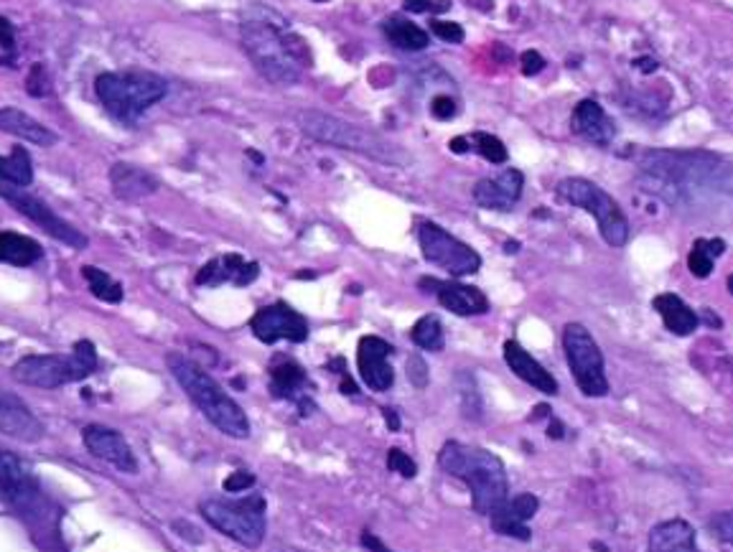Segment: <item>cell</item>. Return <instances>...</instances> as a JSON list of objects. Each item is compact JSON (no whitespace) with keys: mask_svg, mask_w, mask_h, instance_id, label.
Listing matches in <instances>:
<instances>
[{"mask_svg":"<svg viewBox=\"0 0 733 552\" xmlns=\"http://www.w3.org/2000/svg\"><path fill=\"white\" fill-rule=\"evenodd\" d=\"M639 181L687 214L733 209V166L705 150H649L639 164Z\"/></svg>","mask_w":733,"mask_h":552,"instance_id":"6da1fadb","label":"cell"},{"mask_svg":"<svg viewBox=\"0 0 733 552\" xmlns=\"http://www.w3.org/2000/svg\"><path fill=\"white\" fill-rule=\"evenodd\" d=\"M438 469L469 486L473 512L481 516H491L509 499V479L502 459L479 445L461 441L443 443V448L438 451Z\"/></svg>","mask_w":733,"mask_h":552,"instance_id":"7a4b0ae2","label":"cell"},{"mask_svg":"<svg viewBox=\"0 0 733 552\" xmlns=\"http://www.w3.org/2000/svg\"><path fill=\"white\" fill-rule=\"evenodd\" d=\"M243 47L255 69L278 87H293L301 82L303 67H309V51L296 33L278 29L271 21L250 18L243 23Z\"/></svg>","mask_w":733,"mask_h":552,"instance_id":"3957f363","label":"cell"},{"mask_svg":"<svg viewBox=\"0 0 733 552\" xmlns=\"http://www.w3.org/2000/svg\"><path fill=\"white\" fill-rule=\"evenodd\" d=\"M166 362L178 385H182L192 403L202 410L204 417H207L219 433L237 441L250 438V421L245 410L227 395V390L222 387L207 369H202L199 364L192 362L189 356L184 354H168Z\"/></svg>","mask_w":733,"mask_h":552,"instance_id":"277c9868","label":"cell"},{"mask_svg":"<svg viewBox=\"0 0 733 552\" xmlns=\"http://www.w3.org/2000/svg\"><path fill=\"white\" fill-rule=\"evenodd\" d=\"M299 122L306 136H311L319 142H326V146L342 148V150H352V154L366 156L378 164H405L408 156L405 150L392 146L390 140H384L380 132H374L370 128H362V125H354L350 120L336 118V115H326L319 110H306L299 115Z\"/></svg>","mask_w":733,"mask_h":552,"instance_id":"5b68a950","label":"cell"},{"mask_svg":"<svg viewBox=\"0 0 733 552\" xmlns=\"http://www.w3.org/2000/svg\"><path fill=\"white\" fill-rule=\"evenodd\" d=\"M95 92L113 118L133 122L148 107L164 100L168 87L154 71H107L95 82Z\"/></svg>","mask_w":733,"mask_h":552,"instance_id":"8992f818","label":"cell"},{"mask_svg":"<svg viewBox=\"0 0 733 552\" xmlns=\"http://www.w3.org/2000/svg\"><path fill=\"white\" fill-rule=\"evenodd\" d=\"M97 367H100V359H97L95 344L82 338V342L75 344V352L71 354L23 356L13 367V377L31 387L57 390L71 385V382L87 379L89 374L97 372Z\"/></svg>","mask_w":733,"mask_h":552,"instance_id":"52a82bcc","label":"cell"},{"mask_svg":"<svg viewBox=\"0 0 733 552\" xmlns=\"http://www.w3.org/2000/svg\"><path fill=\"white\" fill-rule=\"evenodd\" d=\"M267 502L263 494H250L243 499H204L199 512L214 530L227 534L229 540L245 548H261L267 532L265 520Z\"/></svg>","mask_w":733,"mask_h":552,"instance_id":"ba28073f","label":"cell"},{"mask_svg":"<svg viewBox=\"0 0 733 552\" xmlns=\"http://www.w3.org/2000/svg\"><path fill=\"white\" fill-rule=\"evenodd\" d=\"M558 199L578 207L588 214H594L598 221V231L606 239V245L624 247L629 243V219L616 204L614 196L606 194L602 186L588 181V178H563L558 184Z\"/></svg>","mask_w":733,"mask_h":552,"instance_id":"9c48e42d","label":"cell"},{"mask_svg":"<svg viewBox=\"0 0 733 552\" xmlns=\"http://www.w3.org/2000/svg\"><path fill=\"white\" fill-rule=\"evenodd\" d=\"M563 352H566L568 367L574 372L578 390L584 392L586 397L609 395V377H606L604 354L584 324H568L563 328Z\"/></svg>","mask_w":733,"mask_h":552,"instance_id":"30bf717a","label":"cell"},{"mask_svg":"<svg viewBox=\"0 0 733 552\" xmlns=\"http://www.w3.org/2000/svg\"><path fill=\"white\" fill-rule=\"evenodd\" d=\"M0 499L26 520H43L47 514V499H43L41 484L36 479V471L18 459L13 451L0 448Z\"/></svg>","mask_w":733,"mask_h":552,"instance_id":"8fae6325","label":"cell"},{"mask_svg":"<svg viewBox=\"0 0 733 552\" xmlns=\"http://www.w3.org/2000/svg\"><path fill=\"white\" fill-rule=\"evenodd\" d=\"M418 243L426 260L453 275V278H467V275L479 273L481 257L477 249L461 243L459 237H453L451 231H446L436 221H420Z\"/></svg>","mask_w":733,"mask_h":552,"instance_id":"7c38bea8","label":"cell"},{"mask_svg":"<svg viewBox=\"0 0 733 552\" xmlns=\"http://www.w3.org/2000/svg\"><path fill=\"white\" fill-rule=\"evenodd\" d=\"M0 196H3L13 209L26 214L33 225H39L49 237L59 239V243L69 245L71 249H85L89 245L87 235H82L75 225H69L67 219H61L57 211L49 209L39 196L26 191L23 186H16L11 181H6V178H0Z\"/></svg>","mask_w":733,"mask_h":552,"instance_id":"4fadbf2b","label":"cell"},{"mask_svg":"<svg viewBox=\"0 0 733 552\" xmlns=\"http://www.w3.org/2000/svg\"><path fill=\"white\" fill-rule=\"evenodd\" d=\"M250 328H253L255 338H261L263 344H275V342H293L303 344L309 338V321L296 308L289 306L285 300L271 303L257 310L250 318Z\"/></svg>","mask_w":733,"mask_h":552,"instance_id":"5bb4252c","label":"cell"},{"mask_svg":"<svg viewBox=\"0 0 733 552\" xmlns=\"http://www.w3.org/2000/svg\"><path fill=\"white\" fill-rule=\"evenodd\" d=\"M267 377H271V395L275 400L296 403L301 415L314 413L316 403L314 397H311L314 385H311L306 369H303L296 359H291V356H275L271 362V369H267Z\"/></svg>","mask_w":733,"mask_h":552,"instance_id":"9a60e30c","label":"cell"},{"mask_svg":"<svg viewBox=\"0 0 733 552\" xmlns=\"http://www.w3.org/2000/svg\"><path fill=\"white\" fill-rule=\"evenodd\" d=\"M395 354V346L384 342L382 336H362L356 346V367L360 377L372 392H388L395 385V369H392L390 356Z\"/></svg>","mask_w":733,"mask_h":552,"instance_id":"2e32d148","label":"cell"},{"mask_svg":"<svg viewBox=\"0 0 733 552\" xmlns=\"http://www.w3.org/2000/svg\"><path fill=\"white\" fill-rule=\"evenodd\" d=\"M82 438H85L87 451L92 453V456L113 463V466L123 471V474H138L136 453H133L130 443L125 441V435L120 431L92 423L85 427Z\"/></svg>","mask_w":733,"mask_h":552,"instance_id":"e0dca14e","label":"cell"},{"mask_svg":"<svg viewBox=\"0 0 733 552\" xmlns=\"http://www.w3.org/2000/svg\"><path fill=\"white\" fill-rule=\"evenodd\" d=\"M420 288L431 290L433 296L438 298V303H441L446 310H451V314H456V316H485V314H489V298L477 288V285L423 278V280H420Z\"/></svg>","mask_w":733,"mask_h":552,"instance_id":"ac0fdd59","label":"cell"},{"mask_svg":"<svg viewBox=\"0 0 733 552\" xmlns=\"http://www.w3.org/2000/svg\"><path fill=\"white\" fill-rule=\"evenodd\" d=\"M540 510V499L535 494H517L499 506V510L489 516L491 528L502 538H515L520 542L532 540L530 520Z\"/></svg>","mask_w":733,"mask_h":552,"instance_id":"d6986e66","label":"cell"},{"mask_svg":"<svg viewBox=\"0 0 733 552\" xmlns=\"http://www.w3.org/2000/svg\"><path fill=\"white\" fill-rule=\"evenodd\" d=\"M257 275H261V265L255 260H245L243 255L227 253L212 257V260L202 267L199 275H196V285L219 288V285L232 283L237 285V288H245V285L257 280Z\"/></svg>","mask_w":733,"mask_h":552,"instance_id":"ffe728a7","label":"cell"},{"mask_svg":"<svg viewBox=\"0 0 733 552\" xmlns=\"http://www.w3.org/2000/svg\"><path fill=\"white\" fill-rule=\"evenodd\" d=\"M525 189V176L517 168H507L495 178H481L473 186V201L479 204L481 209H491V211H509L515 209V204L520 201Z\"/></svg>","mask_w":733,"mask_h":552,"instance_id":"44dd1931","label":"cell"},{"mask_svg":"<svg viewBox=\"0 0 733 552\" xmlns=\"http://www.w3.org/2000/svg\"><path fill=\"white\" fill-rule=\"evenodd\" d=\"M0 433L23 443H36L43 438V423L21 397L0 390Z\"/></svg>","mask_w":733,"mask_h":552,"instance_id":"7402d4cb","label":"cell"},{"mask_svg":"<svg viewBox=\"0 0 733 552\" xmlns=\"http://www.w3.org/2000/svg\"><path fill=\"white\" fill-rule=\"evenodd\" d=\"M570 128H574L576 136L602 148L612 146V140L616 138V125L596 100H580L576 105L574 118H570Z\"/></svg>","mask_w":733,"mask_h":552,"instance_id":"603a6c76","label":"cell"},{"mask_svg":"<svg viewBox=\"0 0 733 552\" xmlns=\"http://www.w3.org/2000/svg\"><path fill=\"white\" fill-rule=\"evenodd\" d=\"M505 362H507V367L512 369L522 382H527L530 387L540 390L550 397L558 395V379L553 377V374L545 369L530 352H525L522 344L515 342V338L505 342Z\"/></svg>","mask_w":733,"mask_h":552,"instance_id":"cb8c5ba5","label":"cell"},{"mask_svg":"<svg viewBox=\"0 0 733 552\" xmlns=\"http://www.w3.org/2000/svg\"><path fill=\"white\" fill-rule=\"evenodd\" d=\"M110 184L115 196L123 201H140L160 189V181L154 174L136 164H125V160L110 168Z\"/></svg>","mask_w":733,"mask_h":552,"instance_id":"d4e9b609","label":"cell"},{"mask_svg":"<svg viewBox=\"0 0 733 552\" xmlns=\"http://www.w3.org/2000/svg\"><path fill=\"white\" fill-rule=\"evenodd\" d=\"M649 552H701L695 530L685 520H667L652 528L647 540Z\"/></svg>","mask_w":733,"mask_h":552,"instance_id":"484cf974","label":"cell"},{"mask_svg":"<svg viewBox=\"0 0 733 552\" xmlns=\"http://www.w3.org/2000/svg\"><path fill=\"white\" fill-rule=\"evenodd\" d=\"M0 130L8 132V136L29 140L33 146H43V148H49L59 140L57 132L47 128L41 120L31 118L29 112L18 110V107H3V110H0Z\"/></svg>","mask_w":733,"mask_h":552,"instance_id":"4316f807","label":"cell"},{"mask_svg":"<svg viewBox=\"0 0 733 552\" xmlns=\"http://www.w3.org/2000/svg\"><path fill=\"white\" fill-rule=\"evenodd\" d=\"M652 306H655L659 318H663L667 332L675 336H691L701 324L698 314H695L681 296H675V293H659V296L652 300Z\"/></svg>","mask_w":733,"mask_h":552,"instance_id":"83f0119b","label":"cell"},{"mask_svg":"<svg viewBox=\"0 0 733 552\" xmlns=\"http://www.w3.org/2000/svg\"><path fill=\"white\" fill-rule=\"evenodd\" d=\"M43 257L41 245L33 237L18 235V231H0V263L29 267Z\"/></svg>","mask_w":733,"mask_h":552,"instance_id":"f1b7e54d","label":"cell"},{"mask_svg":"<svg viewBox=\"0 0 733 552\" xmlns=\"http://www.w3.org/2000/svg\"><path fill=\"white\" fill-rule=\"evenodd\" d=\"M384 36H388L392 47H398L402 51H420L428 47V33L413 21L400 16H392L390 21L384 23Z\"/></svg>","mask_w":733,"mask_h":552,"instance_id":"f546056e","label":"cell"},{"mask_svg":"<svg viewBox=\"0 0 733 552\" xmlns=\"http://www.w3.org/2000/svg\"><path fill=\"white\" fill-rule=\"evenodd\" d=\"M726 253V243L721 237L713 239H695L691 255H687V267L695 278H708L713 273V265H716V257Z\"/></svg>","mask_w":733,"mask_h":552,"instance_id":"4dcf8cb0","label":"cell"},{"mask_svg":"<svg viewBox=\"0 0 733 552\" xmlns=\"http://www.w3.org/2000/svg\"><path fill=\"white\" fill-rule=\"evenodd\" d=\"M82 275H85V280H87L89 290H92L95 298H100L102 303H113V306H115V303L123 300V296H125L123 285L115 280L110 273H105L95 265H85Z\"/></svg>","mask_w":733,"mask_h":552,"instance_id":"1f68e13d","label":"cell"},{"mask_svg":"<svg viewBox=\"0 0 733 552\" xmlns=\"http://www.w3.org/2000/svg\"><path fill=\"white\" fill-rule=\"evenodd\" d=\"M0 178L11 181L16 186H29L33 181V166L31 158L26 154V148L13 146L11 156H0Z\"/></svg>","mask_w":733,"mask_h":552,"instance_id":"d6a6232c","label":"cell"},{"mask_svg":"<svg viewBox=\"0 0 733 552\" xmlns=\"http://www.w3.org/2000/svg\"><path fill=\"white\" fill-rule=\"evenodd\" d=\"M410 338H413V344L418 349H426V352H441L443 344H446V336H443V324L438 316H423L416 321V326L410 328Z\"/></svg>","mask_w":733,"mask_h":552,"instance_id":"836d02e7","label":"cell"},{"mask_svg":"<svg viewBox=\"0 0 733 552\" xmlns=\"http://www.w3.org/2000/svg\"><path fill=\"white\" fill-rule=\"evenodd\" d=\"M456 385H459V400H461L463 417H469V421H479V417H481V397H479L477 382H473V377L469 372H461L459 379H456Z\"/></svg>","mask_w":733,"mask_h":552,"instance_id":"e575fe53","label":"cell"},{"mask_svg":"<svg viewBox=\"0 0 733 552\" xmlns=\"http://www.w3.org/2000/svg\"><path fill=\"white\" fill-rule=\"evenodd\" d=\"M469 140H471V150H477V154L481 158H487L489 164H505L507 160L505 142L497 136H489V132H473Z\"/></svg>","mask_w":733,"mask_h":552,"instance_id":"d590c367","label":"cell"},{"mask_svg":"<svg viewBox=\"0 0 733 552\" xmlns=\"http://www.w3.org/2000/svg\"><path fill=\"white\" fill-rule=\"evenodd\" d=\"M388 469L392 471V474H400L402 479H416L418 476V463L400 448H390L388 451Z\"/></svg>","mask_w":733,"mask_h":552,"instance_id":"8d00e7d4","label":"cell"},{"mask_svg":"<svg viewBox=\"0 0 733 552\" xmlns=\"http://www.w3.org/2000/svg\"><path fill=\"white\" fill-rule=\"evenodd\" d=\"M711 532L716 534L721 542H726V545H733V512H719L713 520L708 522Z\"/></svg>","mask_w":733,"mask_h":552,"instance_id":"74e56055","label":"cell"},{"mask_svg":"<svg viewBox=\"0 0 733 552\" xmlns=\"http://www.w3.org/2000/svg\"><path fill=\"white\" fill-rule=\"evenodd\" d=\"M26 89H29V95L33 97H41V95H49V75H47V69H43L41 65H33L31 71H29V79H26Z\"/></svg>","mask_w":733,"mask_h":552,"instance_id":"f35d334b","label":"cell"},{"mask_svg":"<svg viewBox=\"0 0 733 552\" xmlns=\"http://www.w3.org/2000/svg\"><path fill=\"white\" fill-rule=\"evenodd\" d=\"M431 31L436 33V39H441V41H449V43H461L463 41V29L453 21H433Z\"/></svg>","mask_w":733,"mask_h":552,"instance_id":"ab89813d","label":"cell"},{"mask_svg":"<svg viewBox=\"0 0 733 552\" xmlns=\"http://www.w3.org/2000/svg\"><path fill=\"white\" fill-rule=\"evenodd\" d=\"M408 379L413 382L418 390H423L428 385V364L423 362V356L413 354L408 359Z\"/></svg>","mask_w":733,"mask_h":552,"instance_id":"60d3db41","label":"cell"},{"mask_svg":"<svg viewBox=\"0 0 733 552\" xmlns=\"http://www.w3.org/2000/svg\"><path fill=\"white\" fill-rule=\"evenodd\" d=\"M250 486H255V474H250V471H235L225 479V492L229 494H240Z\"/></svg>","mask_w":733,"mask_h":552,"instance_id":"b9f144b4","label":"cell"},{"mask_svg":"<svg viewBox=\"0 0 733 552\" xmlns=\"http://www.w3.org/2000/svg\"><path fill=\"white\" fill-rule=\"evenodd\" d=\"M431 112H433V118H438V120H449L456 115V100H453V97L438 95L436 100L431 102Z\"/></svg>","mask_w":733,"mask_h":552,"instance_id":"7bdbcfd3","label":"cell"},{"mask_svg":"<svg viewBox=\"0 0 733 552\" xmlns=\"http://www.w3.org/2000/svg\"><path fill=\"white\" fill-rule=\"evenodd\" d=\"M543 69H545V59L540 57L538 51H525L522 53V75L535 77V75H540Z\"/></svg>","mask_w":733,"mask_h":552,"instance_id":"ee69618b","label":"cell"},{"mask_svg":"<svg viewBox=\"0 0 733 552\" xmlns=\"http://www.w3.org/2000/svg\"><path fill=\"white\" fill-rule=\"evenodd\" d=\"M0 49L3 51L16 49V31L6 16H0Z\"/></svg>","mask_w":733,"mask_h":552,"instance_id":"f6af8a7d","label":"cell"},{"mask_svg":"<svg viewBox=\"0 0 733 552\" xmlns=\"http://www.w3.org/2000/svg\"><path fill=\"white\" fill-rule=\"evenodd\" d=\"M362 545L370 550V552H392L390 548H384L382 545V540L380 538H374L372 532H362Z\"/></svg>","mask_w":733,"mask_h":552,"instance_id":"bcb514c9","label":"cell"},{"mask_svg":"<svg viewBox=\"0 0 733 552\" xmlns=\"http://www.w3.org/2000/svg\"><path fill=\"white\" fill-rule=\"evenodd\" d=\"M402 3H405V8L410 13H426V11H431V8H433L431 0H402Z\"/></svg>","mask_w":733,"mask_h":552,"instance_id":"7dc6e473","label":"cell"},{"mask_svg":"<svg viewBox=\"0 0 733 552\" xmlns=\"http://www.w3.org/2000/svg\"><path fill=\"white\" fill-rule=\"evenodd\" d=\"M449 148L453 150V154H469V150H471V140L467 136H459V138H453L449 142Z\"/></svg>","mask_w":733,"mask_h":552,"instance_id":"c3c4849f","label":"cell"},{"mask_svg":"<svg viewBox=\"0 0 733 552\" xmlns=\"http://www.w3.org/2000/svg\"><path fill=\"white\" fill-rule=\"evenodd\" d=\"M382 413H384V423L390 425V431H398V427H400V417H398L395 410H392V407H384Z\"/></svg>","mask_w":733,"mask_h":552,"instance_id":"681fc988","label":"cell"},{"mask_svg":"<svg viewBox=\"0 0 733 552\" xmlns=\"http://www.w3.org/2000/svg\"><path fill=\"white\" fill-rule=\"evenodd\" d=\"M563 433H566V427H563V423L553 421V415H550V425H548V435H550V438L560 441V438H563Z\"/></svg>","mask_w":733,"mask_h":552,"instance_id":"f907efd6","label":"cell"},{"mask_svg":"<svg viewBox=\"0 0 733 552\" xmlns=\"http://www.w3.org/2000/svg\"><path fill=\"white\" fill-rule=\"evenodd\" d=\"M550 413H553V410L548 405H538V407H535V415L530 417V421H540V417H550Z\"/></svg>","mask_w":733,"mask_h":552,"instance_id":"816d5d0a","label":"cell"},{"mask_svg":"<svg viewBox=\"0 0 733 552\" xmlns=\"http://www.w3.org/2000/svg\"><path fill=\"white\" fill-rule=\"evenodd\" d=\"M703 316H705V321H708V326H716V328L721 326V318H719V316H711V310H708V308H705V314H703Z\"/></svg>","mask_w":733,"mask_h":552,"instance_id":"f5cc1de1","label":"cell"},{"mask_svg":"<svg viewBox=\"0 0 733 552\" xmlns=\"http://www.w3.org/2000/svg\"><path fill=\"white\" fill-rule=\"evenodd\" d=\"M729 293H731V296H733V273L729 275Z\"/></svg>","mask_w":733,"mask_h":552,"instance_id":"db71d44e","label":"cell"}]
</instances>
